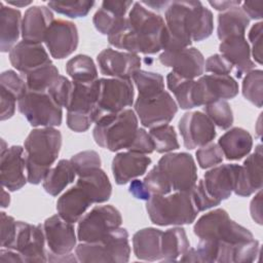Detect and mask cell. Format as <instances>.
<instances>
[{"label":"cell","instance_id":"obj_34","mask_svg":"<svg viewBox=\"0 0 263 263\" xmlns=\"http://www.w3.org/2000/svg\"><path fill=\"white\" fill-rule=\"evenodd\" d=\"M249 25L250 18L242 9L239 6L233 7L219 13L217 36L221 41L234 36H245Z\"/></svg>","mask_w":263,"mask_h":263},{"label":"cell","instance_id":"obj_9","mask_svg":"<svg viewBox=\"0 0 263 263\" xmlns=\"http://www.w3.org/2000/svg\"><path fill=\"white\" fill-rule=\"evenodd\" d=\"M17 109L34 127L59 126L63 110L47 91H30L17 101Z\"/></svg>","mask_w":263,"mask_h":263},{"label":"cell","instance_id":"obj_22","mask_svg":"<svg viewBox=\"0 0 263 263\" xmlns=\"http://www.w3.org/2000/svg\"><path fill=\"white\" fill-rule=\"evenodd\" d=\"M9 61L23 76L31 71L51 63L49 54L42 43L21 41L9 51Z\"/></svg>","mask_w":263,"mask_h":263},{"label":"cell","instance_id":"obj_25","mask_svg":"<svg viewBox=\"0 0 263 263\" xmlns=\"http://www.w3.org/2000/svg\"><path fill=\"white\" fill-rule=\"evenodd\" d=\"M262 145L256 146L255 152L247 157L240 165L234 193L248 197L262 188Z\"/></svg>","mask_w":263,"mask_h":263},{"label":"cell","instance_id":"obj_2","mask_svg":"<svg viewBox=\"0 0 263 263\" xmlns=\"http://www.w3.org/2000/svg\"><path fill=\"white\" fill-rule=\"evenodd\" d=\"M61 147L62 134L54 127H39L29 133L24 143L29 183L38 185L44 180L58 159Z\"/></svg>","mask_w":263,"mask_h":263},{"label":"cell","instance_id":"obj_56","mask_svg":"<svg viewBox=\"0 0 263 263\" xmlns=\"http://www.w3.org/2000/svg\"><path fill=\"white\" fill-rule=\"evenodd\" d=\"M128 191L135 198L140 199V200H146L147 201L151 197V194L148 191L147 187L145 186L144 182L141 181V180H138V179L132 180Z\"/></svg>","mask_w":263,"mask_h":263},{"label":"cell","instance_id":"obj_16","mask_svg":"<svg viewBox=\"0 0 263 263\" xmlns=\"http://www.w3.org/2000/svg\"><path fill=\"white\" fill-rule=\"evenodd\" d=\"M78 30L74 23L62 18L53 20L44 37L50 55L62 60L72 54L78 46Z\"/></svg>","mask_w":263,"mask_h":263},{"label":"cell","instance_id":"obj_49","mask_svg":"<svg viewBox=\"0 0 263 263\" xmlns=\"http://www.w3.org/2000/svg\"><path fill=\"white\" fill-rule=\"evenodd\" d=\"M191 195L198 212L206 211L221 203L220 200L216 199L209 193L204 186L203 180H199L198 183H196L194 188L191 190Z\"/></svg>","mask_w":263,"mask_h":263},{"label":"cell","instance_id":"obj_40","mask_svg":"<svg viewBox=\"0 0 263 263\" xmlns=\"http://www.w3.org/2000/svg\"><path fill=\"white\" fill-rule=\"evenodd\" d=\"M58 68L49 63L39 67L24 76L28 90L30 91H47L51 83L59 77Z\"/></svg>","mask_w":263,"mask_h":263},{"label":"cell","instance_id":"obj_57","mask_svg":"<svg viewBox=\"0 0 263 263\" xmlns=\"http://www.w3.org/2000/svg\"><path fill=\"white\" fill-rule=\"evenodd\" d=\"M250 213L252 219L259 225H262V191L258 190V193L253 197L250 203Z\"/></svg>","mask_w":263,"mask_h":263},{"label":"cell","instance_id":"obj_6","mask_svg":"<svg viewBox=\"0 0 263 263\" xmlns=\"http://www.w3.org/2000/svg\"><path fill=\"white\" fill-rule=\"evenodd\" d=\"M194 234L199 239L216 240L236 245L254 238L252 232L229 218L223 209L213 210L202 215L194 224Z\"/></svg>","mask_w":263,"mask_h":263},{"label":"cell","instance_id":"obj_5","mask_svg":"<svg viewBox=\"0 0 263 263\" xmlns=\"http://www.w3.org/2000/svg\"><path fill=\"white\" fill-rule=\"evenodd\" d=\"M72 91L67 106V125L76 133L86 132L99 119L97 102L100 91L99 79L92 82L72 81Z\"/></svg>","mask_w":263,"mask_h":263},{"label":"cell","instance_id":"obj_21","mask_svg":"<svg viewBox=\"0 0 263 263\" xmlns=\"http://www.w3.org/2000/svg\"><path fill=\"white\" fill-rule=\"evenodd\" d=\"M182 2L185 28L192 42H198L209 38L214 31V16L212 11L200 1L189 0Z\"/></svg>","mask_w":263,"mask_h":263},{"label":"cell","instance_id":"obj_36","mask_svg":"<svg viewBox=\"0 0 263 263\" xmlns=\"http://www.w3.org/2000/svg\"><path fill=\"white\" fill-rule=\"evenodd\" d=\"M76 177V172L72 162L68 159H61L54 167H51L43 180L44 190L52 195L58 196Z\"/></svg>","mask_w":263,"mask_h":263},{"label":"cell","instance_id":"obj_37","mask_svg":"<svg viewBox=\"0 0 263 263\" xmlns=\"http://www.w3.org/2000/svg\"><path fill=\"white\" fill-rule=\"evenodd\" d=\"M194 79H188L171 71L166 76L167 88L174 93L177 105L183 110L195 108L193 103Z\"/></svg>","mask_w":263,"mask_h":263},{"label":"cell","instance_id":"obj_29","mask_svg":"<svg viewBox=\"0 0 263 263\" xmlns=\"http://www.w3.org/2000/svg\"><path fill=\"white\" fill-rule=\"evenodd\" d=\"M92 204L87 193L77 184L64 192L57 201L58 214L70 223L79 222Z\"/></svg>","mask_w":263,"mask_h":263},{"label":"cell","instance_id":"obj_47","mask_svg":"<svg viewBox=\"0 0 263 263\" xmlns=\"http://www.w3.org/2000/svg\"><path fill=\"white\" fill-rule=\"evenodd\" d=\"M196 159L199 166L203 170L214 167L223 161V153L218 144L209 143L200 147L196 153Z\"/></svg>","mask_w":263,"mask_h":263},{"label":"cell","instance_id":"obj_23","mask_svg":"<svg viewBox=\"0 0 263 263\" xmlns=\"http://www.w3.org/2000/svg\"><path fill=\"white\" fill-rule=\"evenodd\" d=\"M239 168L238 164L226 163L205 172L203 183L209 193L220 201L229 198L236 186Z\"/></svg>","mask_w":263,"mask_h":263},{"label":"cell","instance_id":"obj_27","mask_svg":"<svg viewBox=\"0 0 263 263\" xmlns=\"http://www.w3.org/2000/svg\"><path fill=\"white\" fill-rule=\"evenodd\" d=\"M53 22V13L46 6H31L22 21V38L28 42L42 43L49 26Z\"/></svg>","mask_w":263,"mask_h":263},{"label":"cell","instance_id":"obj_53","mask_svg":"<svg viewBox=\"0 0 263 263\" xmlns=\"http://www.w3.org/2000/svg\"><path fill=\"white\" fill-rule=\"evenodd\" d=\"M262 32L263 23L258 22L251 28L249 32V40L251 41V55H253L255 62L262 64Z\"/></svg>","mask_w":263,"mask_h":263},{"label":"cell","instance_id":"obj_20","mask_svg":"<svg viewBox=\"0 0 263 263\" xmlns=\"http://www.w3.org/2000/svg\"><path fill=\"white\" fill-rule=\"evenodd\" d=\"M158 61L161 65L172 68L180 76L188 79L200 77L204 72L203 54L195 47H185L175 51H163Z\"/></svg>","mask_w":263,"mask_h":263},{"label":"cell","instance_id":"obj_31","mask_svg":"<svg viewBox=\"0 0 263 263\" xmlns=\"http://www.w3.org/2000/svg\"><path fill=\"white\" fill-rule=\"evenodd\" d=\"M218 145L226 159L239 160L250 154L253 147V138L248 130L241 127H233L219 139Z\"/></svg>","mask_w":263,"mask_h":263},{"label":"cell","instance_id":"obj_14","mask_svg":"<svg viewBox=\"0 0 263 263\" xmlns=\"http://www.w3.org/2000/svg\"><path fill=\"white\" fill-rule=\"evenodd\" d=\"M45 241L44 229L41 224L33 225L17 221L16 234L11 249L21 254L24 262H46Z\"/></svg>","mask_w":263,"mask_h":263},{"label":"cell","instance_id":"obj_52","mask_svg":"<svg viewBox=\"0 0 263 263\" xmlns=\"http://www.w3.org/2000/svg\"><path fill=\"white\" fill-rule=\"evenodd\" d=\"M233 66L221 53H216L206 59L204 62V71L216 75H229Z\"/></svg>","mask_w":263,"mask_h":263},{"label":"cell","instance_id":"obj_1","mask_svg":"<svg viewBox=\"0 0 263 263\" xmlns=\"http://www.w3.org/2000/svg\"><path fill=\"white\" fill-rule=\"evenodd\" d=\"M165 22L159 14L135 2L124 23L108 36L110 45L132 53L154 54L163 50Z\"/></svg>","mask_w":263,"mask_h":263},{"label":"cell","instance_id":"obj_11","mask_svg":"<svg viewBox=\"0 0 263 263\" xmlns=\"http://www.w3.org/2000/svg\"><path fill=\"white\" fill-rule=\"evenodd\" d=\"M100 91L97 102L99 118L123 111L134 104L135 90L130 79L100 78Z\"/></svg>","mask_w":263,"mask_h":263},{"label":"cell","instance_id":"obj_24","mask_svg":"<svg viewBox=\"0 0 263 263\" xmlns=\"http://www.w3.org/2000/svg\"><path fill=\"white\" fill-rule=\"evenodd\" d=\"M152 160L145 154L132 151L117 153L112 160V174L115 183L124 185L132 180L143 176Z\"/></svg>","mask_w":263,"mask_h":263},{"label":"cell","instance_id":"obj_4","mask_svg":"<svg viewBox=\"0 0 263 263\" xmlns=\"http://www.w3.org/2000/svg\"><path fill=\"white\" fill-rule=\"evenodd\" d=\"M138 117L134 110L108 114L96 121L92 130L95 142L111 152L127 149L138 130Z\"/></svg>","mask_w":263,"mask_h":263},{"label":"cell","instance_id":"obj_55","mask_svg":"<svg viewBox=\"0 0 263 263\" xmlns=\"http://www.w3.org/2000/svg\"><path fill=\"white\" fill-rule=\"evenodd\" d=\"M263 1H246L241 2V9L249 18L261 20L262 18Z\"/></svg>","mask_w":263,"mask_h":263},{"label":"cell","instance_id":"obj_59","mask_svg":"<svg viewBox=\"0 0 263 263\" xmlns=\"http://www.w3.org/2000/svg\"><path fill=\"white\" fill-rule=\"evenodd\" d=\"M209 4L218 11H226L233 7H237L241 4L239 0H222V1H209Z\"/></svg>","mask_w":263,"mask_h":263},{"label":"cell","instance_id":"obj_51","mask_svg":"<svg viewBox=\"0 0 263 263\" xmlns=\"http://www.w3.org/2000/svg\"><path fill=\"white\" fill-rule=\"evenodd\" d=\"M128 151L140 153V154H151L154 151V143L145 128H138L134 140L129 147Z\"/></svg>","mask_w":263,"mask_h":263},{"label":"cell","instance_id":"obj_13","mask_svg":"<svg viewBox=\"0 0 263 263\" xmlns=\"http://www.w3.org/2000/svg\"><path fill=\"white\" fill-rule=\"evenodd\" d=\"M238 95V83L230 75H201L193 85L195 107L204 106L217 100H229Z\"/></svg>","mask_w":263,"mask_h":263},{"label":"cell","instance_id":"obj_18","mask_svg":"<svg viewBox=\"0 0 263 263\" xmlns=\"http://www.w3.org/2000/svg\"><path fill=\"white\" fill-rule=\"evenodd\" d=\"M100 72L106 76L119 79H130L141 70V58L128 51L113 48L103 49L97 57Z\"/></svg>","mask_w":263,"mask_h":263},{"label":"cell","instance_id":"obj_26","mask_svg":"<svg viewBox=\"0 0 263 263\" xmlns=\"http://www.w3.org/2000/svg\"><path fill=\"white\" fill-rule=\"evenodd\" d=\"M219 50L235 68L236 78H242L255 67L251 60V47L245 36H234L221 41Z\"/></svg>","mask_w":263,"mask_h":263},{"label":"cell","instance_id":"obj_42","mask_svg":"<svg viewBox=\"0 0 263 263\" xmlns=\"http://www.w3.org/2000/svg\"><path fill=\"white\" fill-rule=\"evenodd\" d=\"M204 114L214 125L221 129H227L233 124V112L226 100H217L203 106Z\"/></svg>","mask_w":263,"mask_h":263},{"label":"cell","instance_id":"obj_39","mask_svg":"<svg viewBox=\"0 0 263 263\" xmlns=\"http://www.w3.org/2000/svg\"><path fill=\"white\" fill-rule=\"evenodd\" d=\"M133 81L139 91L138 97L148 98L164 90L163 76L159 73L139 70L133 76Z\"/></svg>","mask_w":263,"mask_h":263},{"label":"cell","instance_id":"obj_62","mask_svg":"<svg viewBox=\"0 0 263 263\" xmlns=\"http://www.w3.org/2000/svg\"><path fill=\"white\" fill-rule=\"evenodd\" d=\"M7 4H10V5H13V6H16V7H25L27 5H30L32 3V1H25V0H16V1H13V0H7L6 1Z\"/></svg>","mask_w":263,"mask_h":263},{"label":"cell","instance_id":"obj_46","mask_svg":"<svg viewBox=\"0 0 263 263\" xmlns=\"http://www.w3.org/2000/svg\"><path fill=\"white\" fill-rule=\"evenodd\" d=\"M70 161L72 162L78 177L93 168L101 167L102 163L99 153L93 150H86L76 153L71 157Z\"/></svg>","mask_w":263,"mask_h":263},{"label":"cell","instance_id":"obj_3","mask_svg":"<svg viewBox=\"0 0 263 263\" xmlns=\"http://www.w3.org/2000/svg\"><path fill=\"white\" fill-rule=\"evenodd\" d=\"M146 211L151 222L158 226L191 224L199 213L193 202L191 191L152 195L146 202Z\"/></svg>","mask_w":263,"mask_h":263},{"label":"cell","instance_id":"obj_54","mask_svg":"<svg viewBox=\"0 0 263 263\" xmlns=\"http://www.w3.org/2000/svg\"><path fill=\"white\" fill-rule=\"evenodd\" d=\"M1 95V120L4 121L13 116L15 107H16V99L6 90H0Z\"/></svg>","mask_w":263,"mask_h":263},{"label":"cell","instance_id":"obj_32","mask_svg":"<svg viewBox=\"0 0 263 263\" xmlns=\"http://www.w3.org/2000/svg\"><path fill=\"white\" fill-rule=\"evenodd\" d=\"M22 13L0 2V50L8 52L22 35Z\"/></svg>","mask_w":263,"mask_h":263},{"label":"cell","instance_id":"obj_19","mask_svg":"<svg viewBox=\"0 0 263 263\" xmlns=\"http://www.w3.org/2000/svg\"><path fill=\"white\" fill-rule=\"evenodd\" d=\"M48 250L55 256L69 255L76 248L77 236L73 223L63 219L59 214L47 218L43 223Z\"/></svg>","mask_w":263,"mask_h":263},{"label":"cell","instance_id":"obj_50","mask_svg":"<svg viewBox=\"0 0 263 263\" xmlns=\"http://www.w3.org/2000/svg\"><path fill=\"white\" fill-rule=\"evenodd\" d=\"M17 221L6 213L1 212V247L11 249L15 234Z\"/></svg>","mask_w":263,"mask_h":263},{"label":"cell","instance_id":"obj_38","mask_svg":"<svg viewBox=\"0 0 263 263\" xmlns=\"http://www.w3.org/2000/svg\"><path fill=\"white\" fill-rule=\"evenodd\" d=\"M67 74L76 82H92L98 79V70L93 60L86 54H77L66 64Z\"/></svg>","mask_w":263,"mask_h":263},{"label":"cell","instance_id":"obj_28","mask_svg":"<svg viewBox=\"0 0 263 263\" xmlns=\"http://www.w3.org/2000/svg\"><path fill=\"white\" fill-rule=\"evenodd\" d=\"M134 5L133 1H103L92 17L97 31L109 36L125 21V13Z\"/></svg>","mask_w":263,"mask_h":263},{"label":"cell","instance_id":"obj_12","mask_svg":"<svg viewBox=\"0 0 263 263\" xmlns=\"http://www.w3.org/2000/svg\"><path fill=\"white\" fill-rule=\"evenodd\" d=\"M135 112L143 126L151 128L161 124H168L178 112V105L170 92H162L142 98L135 102Z\"/></svg>","mask_w":263,"mask_h":263},{"label":"cell","instance_id":"obj_35","mask_svg":"<svg viewBox=\"0 0 263 263\" xmlns=\"http://www.w3.org/2000/svg\"><path fill=\"white\" fill-rule=\"evenodd\" d=\"M190 242L183 227H173L161 234V262L178 260L188 249Z\"/></svg>","mask_w":263,"mask_h":263},{"label":"cell","instance_id":"obj_58","mask_svg":"<svg viewBox=\"0 0 263 263\" xmlns=\"http://www.w3.org/2000/svg\"><path fill=\"white\" fill-rule=\"evenodd\" d=\"M0 262L6 263V262H24L23 257L20 253L12 249H6L2 248L0 251Z\"/></svg>","mask_w":263,"mask_h":263},{"label":"cell","instance_id":"obj_48","mask_svg":"<svg viewBox=\"0 0 263 263\" xmlns=\"http://www.w3.org/2000/svg\"><path fill=\"white\" fill-rule=\"evenodd\" d=\"M73 82L70 81L67 77L59 75V77L51 83L47 92L53 99V101L61 106L62 108H67L72 91Z\"/></svg>","mask_w":263,"mask_h":263},{"label":"cell","instance_id":"obj_33","mask_svg":"<svg viewBox=\"0 0 263 263\" xmlns=\"http://www.w3.org/2000/svg\"><path fill=\"white\" fill-rule=\"evenodd\" d=\"M76 184L87 193L92 203H103L111 197L112 185L107 174L101 167L79 176Z\"/></svg>","mask_w":263,"mask_h":263},{"label":"cell","instance_id":"obj_7","mask_svg":"<svg viewBox=\"0 0 263 263\" xmlns=\"http://www.w3.org/2000/svg\"><path fill=\"white\" fill-rule=\"evenodd\" d=\"M75 255L77 261L82 263L127 262L130 255L128 232L126 229L118 227L102 240L80 242L75 248Z\"/></svg>","mask_w":263,"mask_h":263},{"label":"cell","instance_id":"obj_60","mask_svg":"<svg viewBox=\"0 0 263 263\" xmlns=\"http://www.w3.org/2000/svg\"><path fill=\"white\" fill-rule=\"evenodd\" d=\"M143 5H147L153 9L156 10H161L163 7H167L170 4V1H142L141 2Z\"/></svg>","mask_w":263,"mask_h":263},{"label":"cell","instance_id":"obj_45","mask_svg":"<svg viewBox=\"0 0 263 263\" xmlns=\"http://www.w3.org/2000/svg\"><path fill=\"white\" fill-rule=\"evenodd\" d=\"M1 88L11 93L17 101L28 92V86L23 75L13 70H7L0 75Z\"/></svg>","mask_w":263,"mask_h":263},{"label":"cell","instance_id":"obj_61","mask_svg":"<svg viewBox=\"0 0 263 263\" xmlns=\"http://www.w3.org/2000/svg\"><path fill=\"white\" fill-rule=\"evenodd\" d=\"M10 203V196L8 194V192H6L4 190V187L2 188V198H1V206L4 209V208H7Z\"/></svg>","mask_w":263,"mask_h":263},{"label":"cell","instance_id":"obj_44","mask_svg":"<svg viewBox=\"0 0 263 263\" xmlns=\"http://www.w3.org/2000/svg\"><path fill=\"white\" fill-rule=\"evenodd\" d=\"M95 1L78 0V1H49L47 3L48 8L51 10L64 14L71 18L84 17L88 14Z\"/></svg>","mask_w":263,"mask_h":263},{"label":"cell","instance_id":"obj_17","mask_svg":"<svg viewBox=\"0 0 263 263\" xmlns=\"http://www.w3.org/2000/svg\"><path fill=\"white\" fill-rule=\"evenodd\" d=\"M5 142L2 140L0 156V176L2 187L8 191H17L28 182L25 176L26 158L25 149L22 146L4 147Z\"/></svg>","mask_w":263,"mask_h":263},{"label":"cell","instance_id":"obj_41","mask_svg":"<svg viewBox=\"0 0 263 263\" xmlns=\"http://www.w3.org/2000/svg\"><path fill=\"white\" fill-rule=\"evenodd\" d=\"M149 135L154 143V150L158 153H170L180 148L177 133L170 124L151 127Z\"/></svg>","mask_w":263,"mask_h":263},{"label":"cell","instance_id":"obj_43","mask_svg":"<svg viewBox=\"0 0 263 263\" xmlns=\"http://www.w3.org/2000/svg\"><path fill=\"white\" fill-rule=\"evenodd\" d=\"M263 72L260 69L252 70L246 74L242 81L243 98L258 108L262 107L263 100Z\"/></svg>","mask_w":263,"mask_h":263},{"label":"cell","instance_id":"obj_8","mask_svg":"<svg viewBox=\"0 0 263 263\" xmlns=\"http://www.w3.org/2000/svg\"><path fill=\"white\" fill-rule=\"evenodd\" d=\"M155 166L171 192L191 191L197 183V167L189 153H166Z\"/></svg>","mask_w":263,"mask_h":263},{"label":"cell","instance_id":"obj_10","mask_svg":"<svg viewBox=\"0 0 263 263\" xmlns=\"http://www.w3.org/2000/svg\"><path fill=\"white\" fill-rule=\"evenodd\" d=\"M122 217L113 205H98L79 220L77 238L80 242H95L105 238L112 230L120 227Z\"/></svg>","mask_w":263,"mask_h":263},{"label":"cell","instance_id":"obj_30","mask_svg":"<svg viewBox=\"0 0 263 263\" xmlns=\"http://www.w3.org/2000/svg\"><path fill=\"white\" fill-rule=\"evenodd\" d=\"M161 234V230L153 227H147L137 231L133 236L135 256L144 261H160Z\"/></svg>","mask_w":263,"mask_h":263},{"label":"cell","instance_id":"obj_15","mask_svg":"<svg viewBox=\"0 0 263 263\" xmlns=\"http://www.w3.org/2000/svg\"><path fill=\"white\" fill-rule=\"evenodd\" d=\"M178 127L183 145L190 150L208 145L217 136L214 123L201 111L186 112L181 117Z\"/></svg>","mask_w":263,"mask_h":263}]
</instances>
